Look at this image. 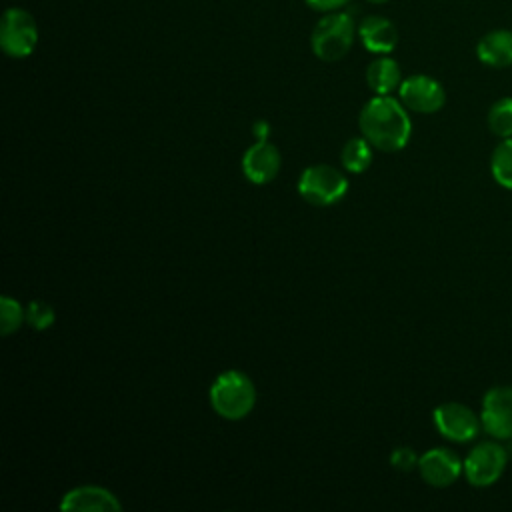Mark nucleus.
Returning a JSON list of instances; mask_svg holds the SVG:
<instances>
[{"label": "nucleus", "mask_w": 512, "mask_h": 512, "mask_svg": "<svg viewBox=\"0 0 512 512\" xmlns=\"http://www.w3.org/2000/svg\"><path fill=\"white\" fill-rule=\"evenodd\" d=\"M362 136L382 152L402 150L412 134V122L406 106L392 96H374L358 116Z\"/></svg>", "instance_id": "obj_1"}, {"label": "nucleus", "mask_w": 512, "mask_h": 512, "mask_svg": "<svg viewBox=\"0 0 512 512\" xmlns=\"http://www.w3.org/2000/svg\"><path fill=\"white\" fill-rule=\"evenodd\" d=\"M210 404L224 420H242L256 404V388L244 372H222L210 386Z\"/></svg>", "instance_id": "obj_2"}, {"label": "nucleus", "mask_w": 512, "mask_h": 512, "mask_svg": "<svg viewBox=\"0 0 512 512\" xmlns=\"http://www.w3.org/2000/svg\"><path fill=\"white\" fill-rule=\"evenodd\" d=\"M354 42V22L346 12H328L312 30V52L324 62H336L348 54Z\"/></svg>", "instance_id": "obj_3"}, {"label": "nucleus", "mask_w": 512, "mask_h": 512, "mask_svg": "<svg viewBox=\"0 0 512 512\" xmlns=\"http://www.w3.org/2000/svg\"><path fill=\"white\" fill-rule=\"evenodd\" d=\"M348 192V178L330 164L308 166L298 178V194L314 206L340 202Z\"/></svg>", "instance_id": "obj_4"}, {"label": "nucleus", "mask_w": 512, "mask_h": 512, "mask_svg": "<svg viewBox=\"0 0 512 512\" xmlns=\"http://www.w3.org/2000/svg\"><path fill=\"white\" fill-rule=\"evenodd\" d=\"M508 464V452L498 442H480L464 458V476L476 488L492 486L500 480Z\"/></svg>", "instance_id": "obj_5"}, {"label": "nucleus", "mask_w": 512, "mask_h": 512, "mask_svg": "<svg viewBox=\"0 0 512 512\" xmlns=\"http://www.w3.org/2000/svg\"><path fill=\"white\" fill-rule=\"evenodd\" d=\"M38 42V28L22 8H8L0 24V46L12 58H26L34 52Z\"/></svg>", "instance_id": "obj_6"}, {"label": "nucleus", "mask_w": 512, "mask_h": 512, "mask_svg": "<svg viewBox=\"0 0 512 512\" xmlns=\"http://www.w3.org/2000/svg\"><path fill=\"white\" fill-rule=\"evenodd\" d=\"M432 420L440 436L458 444L474 440L482 428L480 416L470 406L460 402H444L436 406Z\"/></svg>", "instance_id": "obj_7"}, {"label": "nucleus", "mask_w": 512, "mask_h": 512, "mask_svg": "<svg viewBox=\"0 0 512 512\" xmlns=\"http://www.w3.org/2000/svg\"><path fill=\"white\" fill-rule=\"evenodd\" d=\"M480 420L494 440H512V386H494L484 394Z\"/></svg>", "instance_id": "obj_8"}, {"label": "nucleus", "mask_w": 512, "mask_h": 512, "mask_svg": "<svg viewBox=\"0 0 512 512\" xmlns=\"http://www.w3.org/2000/svg\"><path fill=\"white\" fill-rule=\"evenodd\" d=\"M400 102L420 114H434L446 102V92L438 80L426 74H414L400 84Z\"/></svg>", "instance_id": "obj_9"}, {"label": "nucleus", "mask_w": 512, "mask_h": 512, "mask_svg": "<svg viewBox=\"0 0 512 512\" xmlns=\"http://www.w3.org/2000/svg\"><path fill=\"white\" fill-rule=\"evenodd\" d=\"M422 480L434 488H446L464 474V460L450 448H432L418 460Z\"/></svg>", "instance_id": "obj_10"}, {"label": "nucleus", "mask_w": 512, "mask_h": 512, "mask_svg": "<svg viewBox=\"0 0 512 512\" xmlns=\"http://www.w3.org/2000/svg\"><path fill=\"white\" fill-rule=\"evenodd\" d=\"M282 166L280 152L268 140H256L242 156V172L252 184L272 182Z\"/></svg>", "instance_id": "obj_11"}, {"label": "nucleus", "mask_w": 512, "mask_h": 512, "mask_svg": "<svg viewBox=\"0 0 512 512\" xmlns=\"http://www.w3.org/2000/svg\"><path fill=\"white\" fill-rule=\"evenodd\" d=\"M60 510L66 512H120L122 504L114 492L102 486H76L60 500Z\"/></svg>", "instance_id": "obj_12"}, {"label": "nucleus", "mask_w": 512, "mask_h": 512, "mask_svg": "<svg viewBox=\"0 0 512 512\" xmlns=\"http://www.w3.org/2000/svg\"><path fill=\"white\" fill-rule=\"evenodd\" d=\"M360 40L366 50L374 54H388L398 44V30L396 26L382 16H368L360 24Z\"/></svg>", "instance_id": "obj_13"}, {"label": "nucleus", "mask_w": 512, "mask_h": 512, "mask_svg": "<svg viewBox=\"0 0 512 512\" xmlns=\"http://www.w3.org/2000/svg\"><path fill=\"white\" fill-rule=\"evenodd\" d=\"M476 56L490 68L512 66V30H492L476 44Z\"/></svg>", "instance_id": "obj_14"}, {"label": "nucleus", "mask_w": 512, "mask_h": 512, "mask_svg": "<svg viewBox=\"0 0 512 512\" xmlns=\"http://www.w3.org/2000/svg\"><path fill=\"white\" fill-rule=\"evenodd\" d=\"M366 84L378 96H386L396 88H400L402 74H400L398 62L388 56H380L372 60L366 68Z\"/></svg>", "instance_id": "obj_15"}, {"label": "nucleus", "mask_w": 512, "mask_h": 512, "mask_svg": "<svg viewBox=\"0 0 512 512\" xmlns=\"http://www.w3.org/2000/svg\"><path fill=\"white\" fill-rule=\"evenodd\" d=\"M340 160L348 172L360 174L372 164V144L364 136L350 138L340 152Z\"/></svg>", "instance_id": "obj_16"}, {"label": "nucleus", "mask_w": 512, "mask_h": 512, "mask_svg": "<svg viewBox=\"0 0 512 512\" xmlns=\"http://www.w3.org/2000/svg\"><path fill=\"white\" fill-rule=\"evenodd\" d=\"M490 172L502 188L512 190V138H502L492 150Z\"/></svg>", "instance_id": "obj_17"}, {"label": "nucleus", "mask_w": 512, "mask_h": 512, "mask_svg": "<svg viewBox=\"0 0 512 512\" xmlns=\"http://www.w3.org/2000/svg\"><path fill=\"white\" fill-rule=\"evenodd\" d=\"M488 128L498 138H512V98H498L488 110Z\"/></svg>", "instance_id": "obj_18"}, {"label": "nucleus", "mask_w": 512, "mask_h": 512, "mask_svg": "<svg viewBox=\"0 0 512 512\" xmlns=\"http://www.w3.org/2000/svg\"><path fill=\"white\" fill-rule=\"evenodd\" d=\"M26 322V308L20 306L18 300L10 296L0 298V332L2 336H10Z\"/></svg>", "instance_id": "obj_19"}, {"label": "nucleus", "mask_w": 512, "mask_h": 512, "mask_svg": "<svg viewBox=\"0 0 512 512\" xmlns=\"http://www.w3.org/2000/svg\"><path fill=\"white\" fill-rule=\"evenodd\" d=\"M56 312L48 302L42 300H32L26 306V324L32 326L34 330H46L54 324Z\"/></svg>", "instance_id": "obj_20"}, {"label": "nucleus", "mask_w": 512, "mask_h": 512, "mask_svg": "<svg viewBox=\"0 0 512 512\" xmlns=\"http://www.w3.org/2000/svg\"><path fill=\"white\" fill-rule=\"evenodd\" d=\"M418 460L420 456L410 446H400L390 454V464L400 472H410L418 468Z\"/></svg>", "instance_id": "obj_21"}, {"label": "nucleus", "mask_w": 512, "mask_h": 512, "mask_svg": "<svg viewBox=\"0 0 512 512\" xmlns=\"http://www.w3.org/2000/svg\"><path fill=\"white\" fill-rule=\"evenodd\" d=\"M348 0H306V4L314 10H320V12H334L338 8H342Z\"/></svg>", "instance_id": "obj_22"}, {"label": "nucleus", "mask_w": 512, "mask_h": 512, "mask_svg": "<svg viewBox=\"0 0 512 512\" xmlns=\"http://www.w3.org/2000/svg\"><path fill=\"white\" fill-rule=\"evenodd\" d=\"M252 132L256 136V140H268V134H270V126L266 120H256L254 126H252Z\"/></svg>", "instance_id": "obj_23"}, {"label": "nucleus", "mask_w": 512, "mask_h": 512, "mask_svg": "<svg viewBox=\"0 0 512 512\" xmlns=\"http://www.w3.org/2000/svg\"><path fill=\"white\" fill-rule=\"evenodd\" d=\"M366 2H370V4H382V2H386V0H366Z\"/></svg>", "instance_id": "obj_24"}]
</instances>
